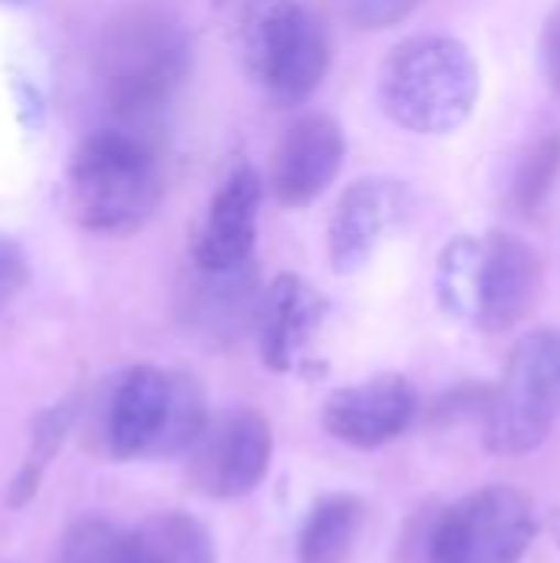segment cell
I'll list each match as a JSON object with an SVG mask.
<instances>
[{
    "mask_svg": "<svg viewBox=\"0 0 560 563\" xmlns=\"http://www.w3.org/2000/svg\"><path fill=\"white\" fill-rule=\"evenodd\" d=\"M208 419L205 393L188 373L132 366L96 399L92 439L119 462L175 459L191 449Z\"/></svg>",
    "mask_w": 560,
    "mask_h": 563,
    "instance_id": "obj_1",
    "label": "cell"
},
{
    "mask_svg": "<svg viewBox=\"0 0 560 563\" xmlns=\"http://www.w3.org/2000/svg\"><path fill=\"white\" fill-rule=\"evenodd\" d=\"M248 76L277 102L300 106L330 69L327 26L300 0H215Z\"/></svg>",
    "mask_w": 560,
    "mask_h": 563,
    "instance_id": "obj_2",
    "label": "cell"
},
{
    "mask_svg": "<svg viewBox=\"0 0 560 563\" xmlns=\"http://www.w3.org/2000/svg\"><path fill=\"white\" fill-rule=\"evenodd\" d=\"M162 162L152 142L132 129L86 135L66 165L69 214L92 234H132L162 201Z\"/></svg>",
    "mask_w": 560,
    "mask_h": 563,
    "instance_id": "obj_3",
    "label": "cell"
},
{
    "mask_svg": "<svg viewBox=\"0 0 560 563\" xmlns=\"http://www.w3.org/2000/svg\"><path fill=\"white\" fill-rule=\"evenodd\" d=\"M482 92L472 49L446 33H422L396 43L380 66V109L406 132L446 135L469 122Z\"/></svg>",
    "mask_w": 560,
    "mask_h": 563,
    "instance_id": "obj_4",
    "label": "cell"
},
{
    "mask_svg": "<svg viewBox=\"0 0 560 563\" xmlns=\"http://www.w3.org/2000/svg\"><path fill=\"white\" fill-rule=\"evenodd\" d=\"M191 69L185 23L162 7H129L102 33L96 73L106 102L122 119L165 109Z\"/></svg>",
    "mask_w": 560,
    "mask_h": 563,
    "instance_id": "obj_5",
    "label": "cell"
},
{
    "mask_svg": "<svg viewBox=\"0 0 560 563\" xmlns=\"http://www.w3.org/2000/svg\"><path fill=\"white\" fill-rule=\"evenodd\" d=\"M560 419V330L521 336L485 412V445L515 459L545 445Z\"/></svg>",
    "mask_w": 560,
    "mask_h": 563,
    "instance_id": "obj_6",
    "label": "cell"
},
{
    "mask_svg": "<svg viewBox=\"0 0 560 563\" xmlns=\"http://www.w3.org/2000/svg\"><path fill=\"white\" fill-rule=\"evenodd\" d=\"M538 534L531 501L508 485H488L439 515L429 563H521Z\"/></svg>",
    "mask_w": 560,
    "mask_h": 563,
    "instance_id": "obj_7",
    "label": "cell"
},
{
    "mask_svg": "<svg viewBox=\"0 0 560 563\" xmlns=\"http://www.w3.org/2000/svg\"><path fill=\"white\" fill-rule=\"evenodd\" d=\"M188 482L198 495L231 501L251 495L271 472L274 432L254 409H228L205 422L191 442Z\"/></svg>",
    "mask_w": 560,
    "mask_h": 563,
    "instance_id": "obj_8",
    "label": "cell"
},
{
    "mask_svg": "<svg viewBox=\"0 0 560 563\" xmlns=\"http://www.w3.org/2000/svg\"><path fill=\"white\" fill-rule=\"evenodd\" d=\"M413 214V191L396 178H360L353 181L327 228V251L337 274H353L373 261V254L399 231Z\"/></svg>",
    "mask_w": 560,
    "mask_h": 563,
    "instance_id": "obj_9",
    "label": "cell"
},
{
    "mask_svg": "<svg viewBox=\"0 0 560 563\" xmlns=\"http://www.w3.org/2000/svg\"><path fill=\"white\" fill-rule=\"evenodd\" d=\"M419 399L406 376L386 373L343 386L323 402V429L353 449H383L396 442L416 419Z\"/></svg>",
    "mask_w": 560,
    "mask_h": 563,
    "instance_id": "obj_10",
    "label": "cell"
},
{
    "mask_svg": "<svg viewBox=\"0 0 560 563\" xmlns=\"http://www.w3.org/2000/svg\"><path fill=\"white\" fill-rule=\"evenodd\" d=\"M264 201V178L254 165L241 162L215 191L205 221L191 244L195 271L221 274L251 264L257 241V218Z\"/></svg>",
    "mask_w": 560,
    "mask_h": 563,
    "instance_id": "obj_11",
    "label": "cell"
},
{
    "mask_svg": "<svg viewBox=\"0 0 560 563\" xmlns=\"http://www.w3.org/2000/svg\"><path fill=\"white\" fill-rule=\"evenodd\" d=\"M541 284L545 271L535 247L518 234L492 231L482 238L475 327L485 333H505L518 327L535 310Z\"/></svg>",
    "mask_w": 560,
    "mask_h": 563,
    "instance_id": "obj_12",
    "label": "cell"
},
{
    "mask_svg": "<svg viewBox=\"0 0 560 563\" xmlns=\"http://www.w3.org/2000/svg\"><path fill=\"white\" fill-rule=\"evenodd\" d=\"M347 139L337 119L323 112L300 115L281 139L271 162V191L284 208L314 205L340 175Z\"/></svg>",
    "mask_w": 560,
    "mask_h": 563,
    "instance_id": "obj_13",
    "label": "cell"
},
{
    "mask_svg": "<svg viewBox=\"0 0 560 563\" xmlns=\"http://www.w3.org/2000/svg\"><path fill=\"white\" fill-rule=\"evenodd\" d=\"M327 313L323 297L297 274H277L261 290L257 307V340L261 360L274 373H290L300 366L314 333Z\"/></svg>",
    "mask_w": 560,
    "mask_h": 563,
    "instance_id": "obj_14",
    "label": "cell"
},
{
    "mask_svg": "<svg viewBox=\"0 0 560 563\" xmlns=\"http://www.w3.org/2000/svg\"><path fill=\"white\" fill-rule=\"evenodd\" d=\"M257 307H261V294L251 264L221 274L198 271V284L188 300V317L205 333L224 336V333H238L244 323H257Z\"/></svg>",
    "mask_w": 560,
    "mask_h": 563,
    "instance_id": "obj_15",
    "label": "cell"
},
{
    "mask_svg": "<svg viewBox=\"0 0 560 563\" xmlns=\"http://www.w3.org/2000/svg\"><path fill=\"white\" fill-rule=\"evenodd\" d=\"M363 501L356 495H327L320 498L297 538L300 563H347L356 538L363 531Z\"/></svg>",
    "mask_w": 560,
    "mask_h": 563,
    "instance_id": "obj_16",
    "label": "cell"
},
{
    "mask_svg": "<svg viewBox=\"0 0 560 563\" xmlns=\"http://www.w3.org/2000/svg\"><path fill=\"white\" fill-rule=\"evenodd\" d=\"M215 541L185 511H162L132 531V563H215Z\"/></svg>",
    "mask_w": 560,
    "mask_h": 563,
    "instance_id": "obj_17",
    "label": "cell"
},
{
    "mask_svg": "<svg viewBox=\"0 0 560 563\" xmlns=\"http://www.w3.org/2000/svg\"><path fill=\"white\" fill-rule=\"evenodd\" d=\"M479 257L482 241L459 234L452 238L436 267V297L446 317L475 323V297H479Z\"/></svg>",
    "mask_w": 560,
    "mask_h": 563,
    "instance_id": "obj_18",
    "label": "cell"
},
{
    "mask_svg": "<svg viewBox=\"0 0 560 563\" xmlns=\"http://www.w3.org/2000/svg\"><path fill=\"white\" fill-rule=\"evenodd\" d=\"M79 416V399H63L59 406L46 409L36 416V426H33V435H30V452H26V462L20 468V475L10 482V508H20L33 498L36 485H40V475L43 468L50 465V459L56 455V449L63 445V435L69 432V426L76 422Z\"/></svg>",
    "mask_w": 560,
    "mask_h": 563,
    "instance_id": "obj_19",
    "label": "cell"
},
{
    "mask_svg": "<svg viewBox=\"0 0 560 563\" xmlns=\"http://www.w3.org/2000/svg\"><path fill=\"white\" fill-rule=\"evenodd\" d=\"M56 563H132V531L106 518H83L63 534Z\"/></svg>",
    "mask_w": 560,
    "mask_h": 563,
    "instance_id": "obj_20",
    "label": "cell"
},
{
    "mask_svg": "<svg viewBox=\"0 0 560 563\" xmlns=\"http://www.w3.org/2000/svg\"><path fill=\"white\" fill-rule=\"evenodd\" d=\"M558 172L560 135H548V139H541V142L525 155V162H521V168H518V175H515V185H512V201H515V208L525 211V214H535V211L548 201V195H551V188H554V181H558Z\"/></svg>",
    "mask_w": 560,
    "mask_h": 563,
    "instance_id": "obj_21",
    "label": "cell"
},
{
    "mask_svg": "<svg viewBox=\"0 0 560 563\" xmlns=\"http://www.w3.org/2000/svg\"><path fill=\"white\" fill-rule=\"evenodd\" d=\"M422 0H343L347 16L363 30H386L403 23Z\"/></svg>",
    "mask_w": 560,
    "mask_h": 563,
    "instance_id": "obj_22",
    "label": "cell"
},
{
    "mask_svg": "<svg viewBox=\"0 0 560 563\" xmlns=\"http://www.w3.org/2000/svg\"><path fill=\"white\" fill-rule=\"evenodd\" d=\"M26 280H30L26 251H23L13 238L0 234V313H3V310L10 307V300L26 287Z\"/></svg>",
    "mask_w": 560,
    "mask_h": 563,
    "instance_id": "obj_23",
    "label": "cell"
},
{
    "mask_svg": "<svg viewBox=\"0 0 560 563\" xmlns=\"http://www.w3.org/2000/svg\"><path fill=\"white\" fill-rule=\"evenodd\" d=\"M541 63H545V76L560 92V7L548 16L545 33H541Z\"/></svg>",
    "mask_w": 560,
    "mask_h": 563,
    "instance_id": "obj_24",
    "label": "cell"
},
{
    "mask_svg": "<svg viewBox=\"0 0 560 563\" xmlns=\"http://www.w3.org/2000/svg\"><path fill=\"white\" fill-rule=\"evenodd\" d=\"M0 3H17V0H0Z\"/></svg>",
    "mask_w": 560,
    "mask_h": 563,
    "instance_id": "obj_25",
    "label": "cell"
}]
</instances>
